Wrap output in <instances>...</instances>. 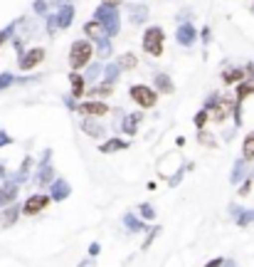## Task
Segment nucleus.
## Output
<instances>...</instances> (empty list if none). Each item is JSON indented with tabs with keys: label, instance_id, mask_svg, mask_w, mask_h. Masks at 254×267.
<instances>
[{
	"label": "nucleus",
	"instance_id": "obj_40",
	"mask_svg": "<svg viewBox=\"0 0 254 267\" xmlns=\"http://www.w3.org/2000/svg\"><path fill=\"white\" fill-rule=\"evenodd\" d=\"M119 2H121V0H104V5H111V7H114V5H119Z\"/></svg>",
	"mask_w": 254,
	"mask_h": 267
},
{
	"label": "nucleus",
	"instance_id": "obj_38",
	"mask_svg": "<svg viewBox=\"0 0 254 267\" xmlns=\"http://www.w3.org/2000/svg\"><path fill=\"white\" fill-rule=\"evenodd\" d=\"M2 143H10V136L5 132H0V146H2Z\"/></svg>",
	"mask_w": 254,
	"mask_h": 267
},
{
	"label": "nucleus",
	"instance_id": "obj_13",
	"mask_svg": "<svg viewBox=\"0 0 254 267\" xmlns=\"http://www.w3.org/2000/svg\"><path fill=\"white\" fill-rule=\"evenodd\" d=\"M245 74H247V69H242V67H237V69H225V72H222V82H225V84H240V82H245Z\"/></svg>",
	"mask_w": 254,
	"mask_h": 267
},
{
	"label": "nucleus",
	"instance_id": "obj_24",
	"mask_svg": "<svg viewBox=\"0 0 254 267\" xmlns=\"http://www.w3.org/2000/svg\"><path fill=\"white\" fill-rule=\"evenodd\" d=\"M156 84H158V89H161V92H166V94H170V92L175 89L168 74H158V77H156Z\"/></svg>",
	"mask_w": 254,
	"mask_h": 267
},
{
	"label": "nucleus",
	"instance_id": "obj_22",
	"mask_svg": "<svg viewBox=\"0 0 254 267\" xmlns=\"http://www.w3.org/2000/svg\"><path fill=\"white\" fill-rule=\"evenodd\" d=\"M242 156L247 161H254V132L245 136V143H242Z\"/></svg>",
	"mask_w": 254,
	"mask_h": 267
},
{
	"label": "nucleus",
	"instance_id": "obj_31",
	"mask_svg": "<svg viewBox=\"0 0 254 267\" xmlns=\"http://www.w3.org/2000/svg\"><path fill=\"white\" fill-rule=\"evenodd\" d=\"M99 55H101V57H109V55H111V45H109L106 40L99 45Z\"/></svg>",
	"mask_w": 254,
	"mask_h": 267
},
{
	"label": "nucleus",
	"instance_id": "obj_27",
	"mask_svg": "<svg viewBox=\"0 0 254 267\" xmlns=\"http://www.w3.org/2000/svg\"><path fill=\"white\" fill-rule=\"evenodd\" d=\"M141 215H143L146 220H153V218H156V208H153L151 203H141Z\"/></svg>",
	"mask_w": 254,
	"mask_h": 267
},
{
	"label": "nucleus",
	"instance_id": "obj_20",
	"mask_svg": "<svg viewBox=\"0 0 254 267\" xmlns=\"http://www.w3.org/2000/svg\"><path fill=\"white\" fill-rule=\"evenodd\" d=\"M245 176H247V158H245V161L240 158V161L235 163V168H232V183H240Z\"/></svg>",
	"mask_w": 254,
	"mask_h": 267
},
{
	"label": "nucleus",
	"instance_id": "obj_18",
	"mask_svg": "<svg viewBox=\"0 0 254 267\" xmlns=\"http://www.w3.org/2000/svg\"><path fill=\"white\" fill-rule=\"evenodd\" d=\"M84 79H86V77H79L77 72L69 77V82H72V94H74V97H82V94H84V89H86Z\"/></svg>",
	"mask_w": 254,
	"mask_h": 267
},
{
	"label": "nucleus",
	"instance_id": "obj_11",
	"mask_svg": "<svg viewBox=\"0 0 254 267\" xmlns=\"http://www.w3.org/2000/svg\"><path fill=\"white\" fill-rule=\"evenodd\" d=\"M69 193H72V188H69V183H67L64 178H57V181L52 183V191H50L52 200H64V198H69Z\"/></svg>",
	"mask_w": 254,
	"mask_h": 267
},
{
	"label": "nucleus",
	"instance_id": "obj_6",
	"mask_svg": "<svg viewBox=\"0 0 254 267\" xmlns=\"http://www.w3.org/2000/svg\"><path fill=\"white\" fill-rule=\"evenodd\" d=\"M50 200L52 196H45V193H35V196H30V198L25 200V205H22V213L30 218V215H37L40 210H45L47 205H50Z\"/></svg>",
	"mask_w": 254,
	"mask_h": 267
},
{
	"label": "nucleus",
	"instance_id": "obj_2",
	"mask_svg": "<svg viewBox=\"0 0 254 267\" xmlns=\"http://www.w3.org/2000/svg\"><path fill=\"white\" fill-rule=\"evenodd\" d=\"M163 42H166V32L161 27H148L143 32V50L151 57H161L163 55Z\"/></svg>",
	"mask_w": 254,
	"mask_h": 267
},
{
	"label": "nucleus",
	"instance_id": "obj_33",
	"mask_svg": "<svg viewBox=\"0 0 254 267\" xmlns=\"http://www.w3.org/2000/svg\"><path fill=\"white\" fill-rule=\"evenodd\" d=\"M10 82H12V74H0V89H2V87H7Z\"/></svg>",
	"mask_w": 254,
	"mask_h": 267
},
{
	"label": "nucleus",
	"instance_id": "obj_4",
	"mask_svg": "<svg viewBox=\"0 0 254 267\" xmlns=\"http://www.w3.org/2000/svg\"><path fill=\"white\" fill-rule=\"evenodd\" d=\"M96 20L106 27L109 35H116V32H119V17H116V10H114L111 5L99 7V10H96Z\"/></svg>",
	"mask_w": 254,
	"mask_h": 267
},
{
	"label": "nucleus",
	"instance_id": "obj_12",
	"mask_svg": "<svg viewBox=\"0 0 254 267\" xmlns=\"http://www.w3.org/2000/svg\"><path fill=\"white\" fill-rule=\"evenodd\" d=\"M22 210L17 208V205H7L2 213H0V225L2 228H10V225H15V220H17V215H20Z\"/></svg>",
	"mask_w": 254,
	"mask_h": 267
},
{
	"label": "nucleus",
	"instance_id": "obj_26",
	"mask_svg": "<svg viewBox=\"0 0 254 267\" xmlns=\"http://www.w3.org/2000/svg\"><path fill=\"white\" fill-rule=\"evenodd\" d=\"M207 119H210V112H207V109H202V112H197V114H195V127H197V129H205V124H207Z\"/></svg>",
	"mask_w": 254,
	"mask_h": 267
},
{
	"label": "nucleus",
	"instance_id": "obj_25",
	"mask_svg": "<svg viewBox=\"0 0 254 267\" xmlns=\"http://www.w3.org/2000/svg\"><path fill=\"white\" fill-rule=\"evenodd\" d=\"M141 119H143L141 114H131V117H126V119H124V124H121V127L126 129V134H136V124H138Z\"/></svg>",
	"mask_w": 254,
	"mask_h": 267
},
{
	"label": "nucleus",
	"instance_id": "obj_15",
	"mask_svg": "<svg viewBox=\"0 0 254 267\" xmlns=\"http://www.w3.org/2000/svg\"><path fill=\"white\" fill-rule=\"evenodd\" d=\"M50 181H52V166H50V163H42V166H40V173L35 176V183H37V186H45V183L52 186Z\"/></svg>",
	"mask_w": 254,
	"mask_h": 267
},
{
	"label": "nucleus",
	"instance_id": "obj_34",
	"mask_svg": "<svg viewBox=\"0 0 254 267\" xmlns=\"http://www.w3.org/2000/svg\"><path fill=\"white\" fill-rule=\"evenodd\" d=\"M99 250H101V245H99V243H91V245H89V255H91V258H94V255H99Z\"/></svg>",
	"mask_w": 254,
	"mask_h": 267
},
{
	"label": "nucleus",
	"instance_id": "obj_37",
	"mask_svg": "<svg viewBox=\"0 0 254 267\" xmlns=\"http://www.w3.org/2000/svg\"><path fill=\"white\" fill-rule=\"evenodd\" d=\"M79 267H96V263H94V258H89V260H84Z\"/></svg>",
	"mask_w": 254,
	"mask_h": 267
},
{
	"label": "nucleus",
	"instance_id": "obj_32",
	"mask_svg": "<svg viewBox=\"0 0 254 267\" xmlns=\"http://www.w3.org/2000/svg\"><path fill=\"white\" fill-rule=\"evenodd\" d=\"M205 267H227V260H222V258H215V260H210Z\"/></svg>",
	"mask_w": 254,
	"mask_h": 267
},
{
	"label": "nucleus",
	"instance_id": "obj_19",
	"mask_svg": "<svg viewBox=\"0 0 254 267\" xmlns=\"http://www.w3.org/2000/svg\"><path fill=\"white\" fill-rule=\"evenodd\" d=\"M250 94H254V79H250V82H240V87H237V102L242 104Z\"/></svg>",
	"mask_w": 254,
	"mask_h": 267
},
{
	"label": "nucleus",
	"instance_id": "obj_17",
	"mask_svg": "<svg viewBox=\"0 0 254 267\" xmlns=\"http://www.w3.org/2000/svg\"><path fill=\"white\" fill-rule=\"evenodd\" d=\"M82 129H84V134H89V136H94V138H101V136L106 134V129H104V127H99L96 122H89V119H84Z\"/></svg>",
	"mask_w": 254,
	"mask_h": 267
},
{
	"label": "nucleus",
	"instance_id": "obj_10",
	"mask_svg": "<svg viewBox=\"0 0 254 267\" xmlns=\"http://www.w3.org/2000/svg\"><path fill=\"white\" fill-rule=\"evenodd\" d=\"M79 112H82V114H89V117H104V114L109 112V107L101 104V102H84V104L79 107Z\"/></svg>",
	"mask_w": 254,
	"mask_h": 267
},
{
	"label": "nucleus",
	"instance_id": "obj_3",
	"mask_svg": "<svg viewBox=\"0 0 254 267\" xmlns=\"http://www.w3.org/2000/svg\"><path fill=\"white\" fill-rule=\"evenodd\" d=\"M131 99H133L138 107H143V109H153L156 102H158L156 92H153L151 87H146V84H133V87H131Z\"/></svg>",
	"mask_w": 254,
	"mask_h": 267
},
{
	"label": "nucleus",
	"instance_id": "obj_1",
	"mask_svg": "<svg viewBox=\"0 0 254 267\" xmlns=\"http://www.w3.org/2000/svg\"><path fill=\"white\" fill-rule=\"evenodd\" d=\"M91 55H94V47H91L89 40L72 42V50H69V65H72V69H82L84 65H89Z\"/></svg>",
	"mask_w": 254,
	"mask_h": 267
},
{
	"label": "nucleus",
	"instance_id": "obj_14",
	"mask_svg": "<svg viewBox=\"0 0 254 267\" xmlns=\"http://www.w3.org/2000/svg\"><path fill=\"white\" fill-rule=\"evenodd\" d=\"M126 148H128V143L124 141V138H109L106 143L99 146L101 153H114V151H126Z\"/></svg>",
	"mask_w": 254,
	"mask_h": 267
},
{
	"label": "nucleus",
	"instance_id": "obj_39",
	"mask_svg": "<svg viewBox=\"0 0 254 267\" xmlns=\"http://www.w3.org/2000/svg\"><path fill=\"white\" fill-rule=\"evenodd\" d=\"M250 188H252V186H250V181H247V183L240 188V193H242V196H247V193H250Z\"/></svg>",
	"mask_w": 254,
	"mask_h": 267
},
{
	"label": "nucleus",
	"instance_id": "obj_8",
	"mask_svg": "<svg viewBox=\"0 0 254 267\" xmlns=\"http://www.w3.org/2000/svg\"><path fill=\"white\" fill-rule=\"evenodd\" d=\"M84 35H86L89 40H99V42H104L106 27H104L99 20H91V22H86V25H84Z\"/></svg>",
	"mask_w": 254,
	"mask_h": 267
},
{
	"label": "nucleus",
	"instance_id": "obj_28",
	"mask_svg": "<svg viewBox=\"0 0 254 267\" xmlns=\"http://www.w3.org/2000/svg\"><path fill=\"white\" fill-rule=\"evenodd\" d=\"M136 62H138V60H136V55H131V52H128V55H124V57L119 60V65L124 67V69H133V67H136Z\"/></svg>",
	"mask_w": 254,
	"mask_h": 267
},
{
	"label": "nucleus",
	"instance_id": "obj_30",
	"mask_svg": "<svg viewBox=\"0 0 254 267\" xmlns=\"http://www.w3.org/2000/svg\"><path fill=\"white\" fill-rule=\"evenodd\" d=\"M197 138H200V143H205V146H215V138H212L210 134H205L202 129H200V136H197Z\"/></svg>",
	"mask_w": 254,
	"mask_h": 267
},
{
	"label": "nucleus",
	"instance_id": "obj_35",
	"mask_svg": "<svg viewBox=\"0 0 254 267\" xmlns=\"http://www.w3.org/2000/svg\"><path fill=\"white\" fill-rule=\"evenodd\" d=\"M96 74H99V67H89L86 69V79H94Z\"/></svg>",
	"mask_w": 254,
	"mask_h": 267
},
{
	"label": "nucleus",
	"instance_id": "obj_29",
	"mask_svg": "<svg viewBox=\"0 0 254 267\" xmlns=\"http://www.w3.org/2000/svg\"><path fill=\"white\" fill-rule=\"evenodd\" d=\"M158 233H161V228H158V225H153V228L148 230V238H146V243H143V248H148V245L153 243V238H156Z\"/></svg>",
	"mask_w": 254,
	"mask_h": 267
},
{
	"label": "nucleus",
	"instance_id": "obj_41",
	"mask_svg": "<svg viewBox=\"0 0 254 267\" xmlns=\"http://www.w3.org/2000/svg\"><path fill=\"white\" fill-rule=\"evenodd\" d=\"M0 176H5V168H2V166H0Z\"/></svg>",
	"mask_w": 254,
	"mask_h": 267
},
{
	"label": "nucleus",
	"instance_id": "obj_21",
	"mask_svg": "<svg viewBox=\"0 0 254 267\" xmlns=\"http://www.w3.org/2000/svg\"><path fill=\"white\" fill-rule=\"evenodd\" d=\"M124 225H126L131 233H138V230H143V228H146V223H141L133 213H126V215H124Z\"/></svg>",
	"mask_w": 254,
	"mask_h": 267
},
{
	"label": "nucleus",
	"instance_id": "obj_7",
	"mask_svg": "<svg viewBox=\"0 0 254 267\" xmlns=\"http://www.w3.org/2000/svg\"><path fill=\"white\" fill-rule=\"evenodd\" d=\"M42 60H45V50H42V47H32L30 52H25V55H22V60H20V69H25V72H27V69H35Z\"/></svg>",
	"mask_w": 254,
	"mask_h": 267
},
{
	"label": "nucleus",
	"instance_id": "obj_9",
	"mask_svg": "<svg viewBox=\"0 0 254 267\" xmlns=\"http://www.w3.org/2000/svg\"><path fill=\"white\" fill-rule=\"evenodd\" d=\"M15 198H17V183H5V186H0V208L12 205Z\"/></svg>",
	"mask_w": 254,
	"mask_h": 267
},
{
	"label": "nucleus",
	"instance_id": "obj_16",
	"mask_svg": "<svg viewBox=\"0 0 254 267\" xmlns=\"http://www.w3.org/2000/svg\"><path fill=\"white\" fill-rule=\"evenodd\" d=\"M192 40H195L192 25H180V27H178V42H180V45H192Z\"/></svg>",
	"mask_w": 254,
	"mask_h": 267
},
{
	"label": "nucleus",
	"instance_id": "obj_36",
	"mask_svg": "<svg viewBox=\"0 0 254 267\" xmlns=\"http://www.w3.org/2000/svg\"><path fill=\"white\" fill-rule=\"evenodd\" d=\"M10 37V30H0V47H2V42Z\"/></svg>",
	"mask_w": 254,
	"mask_h": 267
},
{
	"label": "nucleus",
	"instance_id": "obj_23",
	"mask_svg": "<svg viewBox=\"0 0 254 267\" xmlns=\"http://www.w3.org/2000/svg\"><path fill=\"white\" fill-rule=\"evenodd\" d=\"M232 213L237 215V225H250V220H254V213H250V210H240L237 205H232Z\"/></svg>",
	"mask_w": 254,
	"mask_h": 267
},
{
	"label": "nucleus",
	"instance_id": "obj_5",
	"mask_svg": "<svg viewBox=\"0 0 254 267\" xmlns=\"http://www.w3.org/2000/svg\"><path fill=\"white\" fill-rule=\"evenodd\" d=\"M232 107H237V104H232V99H222V102H217V104H215V97H212V99H210V104H207V112H210V117H212L217 124H222V122L230 117Z\"/></svg>",
	"mask_w": 254,
	"mask_h": 267
},
{
	"label": "nucleus",
	"instance_id": "obj_42",
	"mask_svg": "<svg viewBox=\"0 0 254 267\" xmlns=\"http://www.w3.org/2000/svg\"><path fill=\"white\" fill-rule=\"evenodd\" d=\"M252 10H254V7H252Z\"/></svg>",
	"mask_w": 254,
	"mask_h": 267
}]
</instances>
